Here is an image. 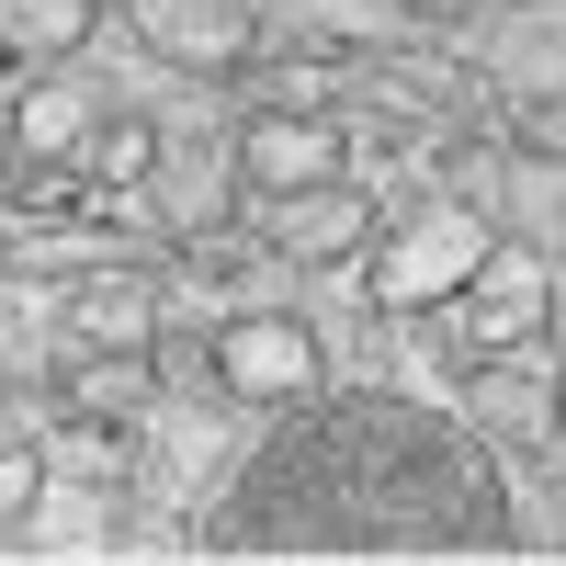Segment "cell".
<instances>
[{"mask_svg":"<svg viewBox=\"0 0 566 566\" xmlns=\"http://www.w3.org/2000/svg\"><path fill=\"white\" fill-rule=\"evenodd\" d=\"M488 239H499V227H488L476 205H419L397 239L363 261L374 317H431V306H453V295H464V272L488 261Z\"/></svg>","mask_w":566,"mask_h":566,"instance_id":"6da1fadb","label":"cell"},{"mask_svg":"<svg viewBox=\"0 0 566 566\" xmlns=\"http://www.w3.org/2000/svg\"><path fill=\"white\" fill-rule=\"evenodd\" d=\"M205 374L239 408H283V397H317V328L306 317H283V306H239L205 340Z\"/></svg>","mask_w":566,"mask_h":566,"instance_id":"7a4b0ae2","label":"cell"},{"mask_svg":"<svg viewBox=\"0 0 566 566\" xmlns=\"http://www.w3.org/2000/svg\"><path fill=\"white\" fill-rule=\"evenodd\" d=\"M464 363L476 352H522V340H544V317H555V250H533V239H488V261L464 272Z\"/></svg>","mask_w":566,"mask_h":566,"instance_id":"3957f363","label":"cell"},{"mask_svg":"<svg viewBox=\"0 0 566 566\" xmlns=\"http://www.w3.org/2000/svg\"><path fill=\"white\" fill-rule=\"evenodd\" d=\"M125 23H136V45H148V57L193 69V80L250 69V45H261V23L239 12V0H125Z\"/></svg>","mask_w":566,"mask_h":566,"instance_id":"277c9868","label":"cell"},{"mask_svg":"<svg viewBox=\"0 0 566 566\" xmlns=\"http://www.w3.org/2000/svg\"><path fill=\"white\" fill-rule=\"evenodd\" d=\"M352 170V136L328 114H250L239 125V181L272 205V193H306V181H340Z\"/></svg>","mask_w":566,"mask_h":566,"instance_id":"5b68a950","label":"cell"},{"mask_svg":"<svg viewBox=\"0 0 566 566\" xmlns=\"http://www.w3.org/2000/svg\"><path fill=\"white\" fill-rule=\"evenodd\" d=\"M69 352H148L159 340V283L136 272V261H80V283H69Z\"/></svg>","mask_w":566,"mask_h":566,"instance_id":"8992f818","label":"cell"},{"mask_svg":"<svg viewBox=\"0 0 566 566\" xmlns=\"http://www.w3.org/2000/svg\"><path fill=\"white\" fill-rule=\"evenodd\" d=\"M148 205L170 216V239H216V227L239 216V148L159 136V159H148Z\"/></svg>","mask_w":566,"mask_h":566,"instance_id":"52a82bcc","label":"cell"},{"mask_svg":"<svg viewBox=\"0 0 566 566\" xmlns=\"http://www.w3.org/2000/svg\"><path fill=\"white\" fill-rule=\"evenodd\" d=\"M374 239L363 181H306V193H272V261H340Z\"/></svg>","mask_w":566,"mask_h":566,"instance_id":"ba28073f","label":"cell"},{"mask_svg":"<svg viewBox=\"0 0 566 566\" xmlns=\"http://www.w3.org/2000/svg\"><path fill=\"white\" fill-rule=\"evenodd\" d=\"M125 476H136V431L125 419L69 408L57 431H45V488H125Z\"/></svg>","mask_w":566,"mask_h":566,"instance_id":"9c48e42d","label":"cell"},{"mask_svg":"<svg viewBox=\"0 0 566 566\" xmlns=\"http://www.w3.org/2000/svg\"><path fill=\"white\" fill-rule=\"evenodd\" d=\"M91 125H103V91H91V80H34L12 103V148L23 159H80Z\"/></svg>","mask_w":566,"mask_h":566,"instance_id":"30bf717a","label":"cell"},{"mask_svg":"<svg viewBox=\"0 0 566 566\" xmlns=\"http://www.w3.org/2000/svg\"><path fill=\"white\" fill-rule=\"evenodd\" d=\"M499 181H488V205L510 216V239H533V250H555L566 239V170L555 159H488Z\"/></svg>","mask_w":566,"mask_h":566,"instance_id":"8fae6325","label":"cell"},{"mask_svg":"<svg viewBox=\"0 0 566 566\" xmlns=\"http://www.w3.org/2000/svg\"><path fill=\"white\" fill-rule=\"evenodd\" d=\"M103 23V0H0V57H69L91 45Z\"/></svg>","mask_w":566,"mask_h":566,"instance_id":"7c38bea8","label":"cell"},{"mask_svg":"<svg viewBox=\"0 0 566 566\" xmlns=\"http://www.w3.org/2000/svg\"><path fill=\"white\" fill-rule=\"evenodd\" d=\"M148 159H159V125H148V114H103V125H91V148H80V170L103 181V193L148 181Z\"/></svg>","mask_w":566,"mask_h":566,"instance_id":"4fadbf2b","label":"cell"},{"mask_svg":"<svg viewBox=\"0 0 566 566\" xmlns=\"http://www.w3.org/2000/svg\"><path fill=\"white\" fill-rule=\"evenodd\" d=\"M34 499H45V453L34 442H0V533H23Z\"/></svg>","mask_w":566,"mask_h":566,"instance_id":"5bb4252c","label":"cell"},{"mask_svg":"<svg viewBox=\"0 0 566 566\" xmlns=\"http://www.w3.org/2000/svg\"><path fill=\"white\" fill-rule=\"evenodd\" d=\"M555 431H566V363H555Z\"/></svg>","mask_w":566,"mask_h":566,"instance_id":"9a60e30c","label":"cell"},{"mask_svg":"<svg viewBox=\"0 0 566 566\" xmlns=\"http://www.w3.org/2000/svg\"><path fill=\"white\" fill-rule=\"evenodd\" d=\"M408 12H464V0H408Z\"/></svg>","mask_w":566,"mask_h":566,"instance_id":"2e32d148","label":"cell"}]
</instances>
